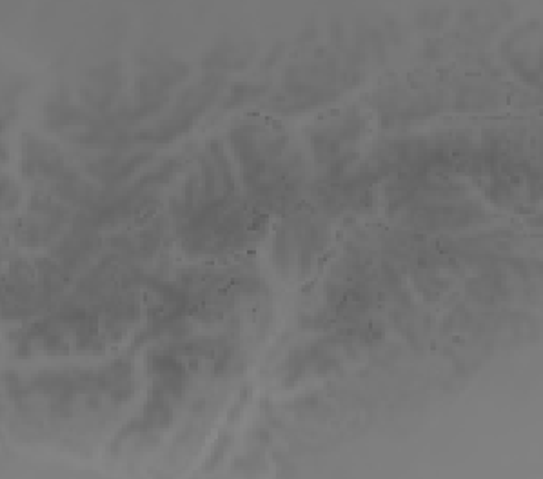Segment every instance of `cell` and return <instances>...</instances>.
Instances as JSON below:
<instances>
[{"label": "cell", "instance_id": "cell-1", "mask_svg": "<svg viewBox=\"0 0 543 479\" xmlns=\"http://www.w3.org/2000/svg\"><path fill=\"white\" fill-rule=\"evenodd\" d=\"M22 173L30 178L57 182L66 173L64 157L59 149L37 137H26L22 144Z\"/></svg>", "mask_w": 543, "mask_h": 479}, {"label": "cell", "instance_id": "cell-2", "mask_svg": "<svg viewBox=\"0 0 543 479\" xmlns=\"http://www.w3.org/2000/svg\"><path fill=\"white\" fill-rule=\"evenodd\" d=\"M146 158H148L146 153L122 155L117 151V153H111V155L89 162V175L104 184H119L126 176L131 175L140 164H144Z\"/></svg>", "mask_w": 543, "mask_h": 479}, {"label": "cell", "instance_id": "cell-3", "mask_svg": "<svg viewBox=\"0 0 543 479\" xmlns=\"http://www.w3.org/2000/svg\"><path fill=\"white\" fill-rule=\"evenodd\" d=\"M260 91H264L262 86H249V84L237 86V88L233 89V93L229 95L228 106H240L242 102H247L249 98L257 97Z\"/></svg>", "mask_w": 543, "mask_h": 479}]
</instances>
